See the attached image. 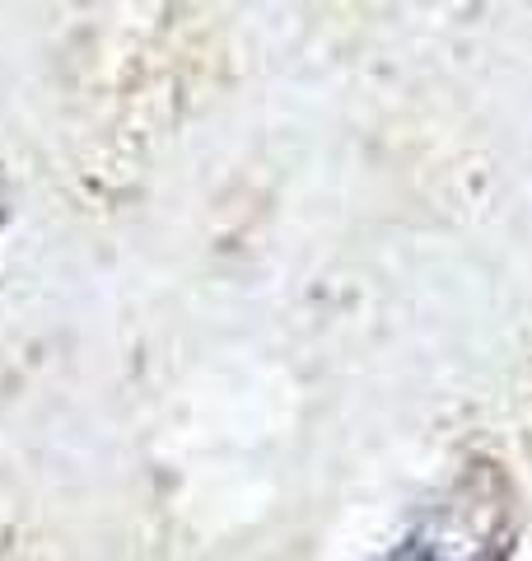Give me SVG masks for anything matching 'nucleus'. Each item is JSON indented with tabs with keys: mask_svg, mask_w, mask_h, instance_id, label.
Masks as SVG:
<instances>
[{
	"mask_svg": "<svg viewBox=\"0 0 532 561\" xmlns=\"http://www.w3.org/2000/svg\"><path fill=\"white\" fill-rule=\"evenodd\" d=\"M0 216H5V183H0Z\"/></svg>",
	"mask_w": 532,
	"mask_h": 561,
	"instance_id": "obj_1",
	"label": "nucleus"
}]
</instances>
